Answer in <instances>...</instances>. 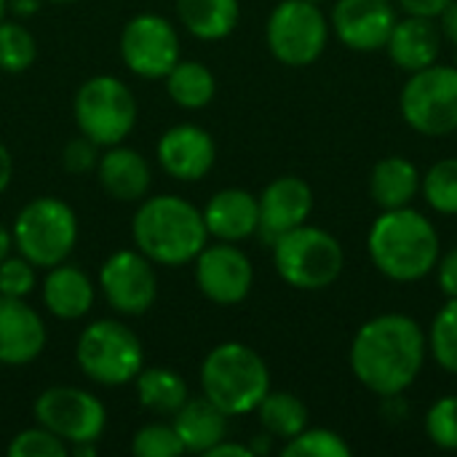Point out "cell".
<instances>
[{
	"mask_svg": "<svg viewBox=\"0 0 457 457\" xmlns=\"http://www.w3.org/2000/svg\"><path fill=\"white\" fill-rule=\"evenodd\" d=\"M37 56V43L16 21H0V70L24 72Z\"/></svg>",
	"mask_w": 457,
	"mask_h": 457,
	"instance_id": "cell-31",
	"label": "cell"
},
{
	"mask_svg": "<svg viewBox=\"0 0 457 457\" xmlns=\"http://www.w3.org/2000/svg\"><path fill=\"white\" fill-rule=\"evenodd\" d=\"M43 303L56 319L78 321L94 305V284L80 268L59 262L48 268V276L43 281Z\"/></svg>",
	"mask_w": 457,
	"mask_h": 457,
	"instance_id": "cell-22",
	"label": "cell"
},
{
	"mask_svg": "<svg viewBox=\"0 0 457 457\" xmlns=\"http://www.w3.org/2000/svg\"><path fill=\"white\" fill-rule=\"evenodd\" d=\"M120 56L139 78H166L179 62V35L169 19L158 13H139L120 32Z\"/></svg>",
	"mask_w": 457,
	"mask_h": 457,
	"instance_id": "cell-12",
	"label": "cell"
},
{
	"mask_svg": "<svg viewBox=\"0 0 457 457\" xmlns=\"http://www.w3.org/2000/svg\"><path fill=\"white\" fill-rule=\"evenodd\" d=\"M5 8H8L5 0H0V21H3V16H5Z\"/></svg>",
	"mask_w": 457,
	"mask_h": 457,
	"instance_id": "cell-46",
	"label": "cell"
},
{
	"mask_svg": "<svg viewBox=\"0 0 457 457\" xmlns=\"http://www.w3.org/2000/svg\"><path fill=\"white\" fill-rule=\"evenodd\" d=\"M254 412L260 415L262 428L284 442L308 428V407L289 391H268V396L260 402Z\"/></svg>",
	"mask_w": 457,
	"mask_h": 457,
	"instance_id": "cell-28",
	"label": "cell"
},
{
	"mask_svg": "<svg viewBox=\"0 0 457 457\" xmlns=\"http://www.w3.org/2000/svg\"><path fill=\"white\" fill-rule=\"evenodd\" d=\"M455 64H457V54H455Z\"/></svg>",
	"mask_w": 457,
	"mask_h": 457,
	"instance_id": "cell-49",
	"label": "cell"
},
{
	"mask_svg": "<svg viewBox=\"0 0 457 457\" xmlns=\"http://www.w3.org/2000/svg\"><path fill=\"white\" fill-rule=\"evenodd\" d=\"M270 246L278 276L300 292H321L332 287L345 265L340 241L308 222L278 236Z\"/></svg>",
	"mask_w": 457,
	"mask_h": 457,
	"instance_id": "cell-5",
	"label": "cell"
},
{
	"mask_svg": "<svg viewBox=\"0 0 457 457\" xmlns=\"http://www.w3.org/2000/svg\"><path fill=\"white\" fill-rule=\"evenodd\" d=\"M67 450L70 447L43 426L16 434L8 445V455L11 457H64Z\"/></svg>",
	"mask_w": 457,
	"mask_h": 457,
	"instance_id": "cell-35",
	"label": "cell"
},
{
	"mask_svg": "<svg viewBox=\"0 0 457 457\" xmlns=\"http://www.w3.org/2000/svg\"><path fill=\"white\" fill-rule=\"evenodd\" d=\"M329 19L311 0H281L265 24L270 54L287 67L313 64L329 43Z\"/></svg>",
	"mask_w": 457,
	"mask_h": 457,
	"instance_id": "cell-10",
	"label": "cell"
},
{
	"mask_svg": "<svg viewBox=\"0 0 457 457\" xmlns=\"http://www.w3.org/2000/svg\"><path fill=\"white\" fill-rule=\"evenodd\" d=\"M99 287L110 308L123 316H142L158 297V278L153 262L137 249H120L110 254L99 270Z\"/></svg>",
	"mask_w": 457,
	"mask_h": 457,
	"instance_id": "cell-13",
	"label": "cell"
},
{
	"mask_svg": "<svg viewBox=\"0 0 457 457\" xmlns=\"http://www.w3.org/2000/svg\"><path fill=\"white\" fill-rule=\"evenodd\" d=\"M217 158L214 139L206 129L195 123L171 126L158 139V161L163 171L179 182H198L204 179Z\"/></svg>",
	"mask_w": 457,
	"mask_h": 457,
	"instance_id": "cell-17",
	"label": "cell"
},
{
	"mask_svg": "<svg viewBox=\"0 0 457 457\" xmlns=\"http://www.w3.org/2000/svg\"><path fill=\"white\" fill-rule=\"evenodd\" d=\"M396 21L399 13L391 0H337L329 27L345 48L370 54L386 48Z\"/></svg>",
	"mask_w": 457,
	"mask_h": 457,
	"instance_id": "cell-15",
	"label": "cell"
},
{
	"mask_svg": "<svg viewBox=\"0 0 457 457\" xmlns=\"http://www.w3.org/2000/svg\"><path fill=\"white\" fill-rule=\"evenodd\" d=\"M442 29L436 19L426 16H404L394 24L391 37L386 43V51L391 62L404 72H418L434 62H439L442 54Z\"/></svg>",
	"mask_w": 457,
	"mask_h": 457,
	"instance_id": "cell-19",
	"label": "cell"
},
{
	"mask_svg": "<svg viewBox=\"0 0 457 457\" xmlns=\"http://www.w3.org/2000/svg\"><path fill=\"white\" fill-rule=\"evenodd\" d=\"M284 457H348L351 455V445L329 431V428H305L297 436H292L284 450Z\"/></svg>",
	"mask_w": 457,
	"mask_h": 457,
	"instance_id": "cell-32",
	"label": "cell"
},
{
	"mask_svg": "<svg viewBox=\"0 0 457 457\" xmlns=\"http://www.w3.org/2000/svg\"><path fill=\"white\" fill-rule=\"evenodd\" d=\"M75 123L99 147L120 145L137 123V99L120 78L94 75L75 94Z\"/></svg>",
	"mask_w": 457,
	"mask_h": 457,
	"instance_id": "cell-9",
	"label": "cell"
},
{
	"mask_svg": "<svg viewBox=\"0 0 457 457\" xmlns=\"http://www.w3.org/2000/svg\"><path fill=\"white\" fill-rule=\"evenodd\" d=\"M367 252L375 268L399 284H412L434 273L442 257L436 225L412 206L383 212L367 236Z\"/></svg>",
	"mask_w": 457,
	"mask_h": 457,
	"instance_id": "cell-2",
	"label": "cell"
},
{
	"mask_svg": "<svg viewBox=\"0 0 457 457\" xmlns=\"http://www.w3.org/2000/svg\"><path fill=\"white\" fill-rule=\"evenodd\" d=\"M204 222L209 236L217 241H244L260 228V204L249 190L225 187L214 193L204 209Z\"/></svg>",
	"mask_w": 457,
	"mask_h": 457,
	"instance_id": "cell-20",
	"label": "cell"
},
{
	"mask_svg": "<svg viewBox=\"0 0 457 457\" xmlns=\"http://www.w3.org/2000/svg\"><path fill=\"white\" fill-rule=\"evenodd\" d=\"M62 163L72 174H86V171L96 169V163H99V145L80 134V137H75V139H70L64 145Z\"/></svg>",
	"mask_w": 457,
	"mask_h": 457,
	"instance_id": "cell-37",
	"label": "cell"
},
{
	"mask_svg": "<svg viewBox=\"0 0 457 457\" xmlns=\"http://www.w3.org/2000/svg\"><path fill=\"white\" fill-rule=\"evenodd\" d=\"M453 0H396V5L407 16H426V19H439V13L450 5Z\"/></svg>",
	"mask_w": 457,
	"mask_h": 457,
	"instance_id": "cell-39",
	"label": "cell"
},
{
	"mask_svg": "<svg viewBox=\"0 0 457 457\" xmlns=\"http://www.w3.org/2000/svg\"><path fill=\"white\" fill-rule=\"evenodd\" d=\"M96 174H99V185L115 201H142L153 182L147 158L139 150L120 147V145H112L107 147L104 155H99Z\"/></svg>",
	"mask_w": 457,
	"mask_h": 457,
	"instance_id": "cell-21",
	"label": "cell"
},
{
	"mask_svg": "<svg viewBox=\"0 0 457 457\" xmlns=\"http://www.w3.org/2000/svg\"><path fill=\"white\" fill-rule=\"evenodd\" d=\"M428 337L404 313H380L361 324L351 343V370L356 380L383 399L402 396L423 372Z\"/></svg>",
	"mask_w": 457,
	"mask_h": 457,
	"instance_id": "cell-1",
	"label": "cell"
},
{
	"mask_svg": "<svg viewBox=\"0 0 457 457\" xmlns=\"http://www.w3.org/2000/svg\"><path fill=\"white\" fill-rule=\"evenodd\" d=\"M426 337H428V353L434 356V361L445 372L457 375V297L447 300V305L439 308Z\"/></svg>",
	"mask_w": 457,
	"mask_h": 457,
	"instance_id": "cell-29",
	"label": "cell"
},
{
	"mask_svg": "<svg viewBox=\"0 0 457 457\" xmlns=\"http://www.w3.org/2000/svg\"><path fill=\"white\" fill-rule=\"evenodd\" d=\"M137 396L145 410L158 415H174L190 399V391L182 375H177L174 370L142 367V372L137 375Z\"/></svg>",
	"mask_w": 457,
	"mask_h": 457,
	"instance_id": "cell-26",
	"label": "cell"
},
{
	"mask_svg": "<svg viewBox=\"0 0 457 457\" xmlns=\"http://www.w3.org/2000/svg\"><path fill=\"white\" fill-rule=\"evenodd\" d=\"M72 455L94 457L96 455V442H80V445H72Z\"/></svg>",
	"mask_w": 457,
	"mask_h": 457,
	"instance_id": "cell-45",
	"label": "cell"
},
{
	"mask_svg": "<svg viewBox=\"0 0 457 457\" xmlns=\"http://www.w3.org/2000/svg\"><path fill=\"white\" fill-rule=\"evenodd\" d=\"M35 420L72 447L80 442H99L107 426V410L83 388L56 386L35 399Z\"/></svg>",
	"mask_w": 457,
	"mask_h": 457,
	"instance_id": "cell-11",
	"label": "cell"
},
{
	"mask_svg": "<svg viewBox=\"0 0 457 457\" xmlns=\"http://www.w3.org/2000/svg\"><path fill=\"white\" fill-rule=\"evenodd\" d=\"M75 359L83 375L99 386H126L145 367L139 337L115 319L88 324L75 345Z\"/></svg>",
	"mask_w": 457,
	"mask_h": 457,
	"instance_id": "cell-7",
	"label": "cell"
},
{
	"mask_svg": "<svg viewBox=\"0 0 457 457\" xmlns=\"http://www.w3.org/2000/svg\"><path fill=\"white\" fill-rule=\"evenodd\" d=\"M206 457H254V453H252V447H246V445L222 439V442H217V445L206 453Z\"/></svg>",
	"mask_w": 457,
	"mask_h": 457,
	"instance_id": "cell-41",
	"label": "cell"
},
{
	"mask_svg": "<svg viewBox=\"0 0 457 457\" xmlns=\"http://www.w3.org/2000/svg\"><path fill=\"white\" fill-rule=\"evenodd\" d=\"M420 169L404 155H388L378 161L370 174V195L383 212L412 206V201L420 193Z\"/></svg>",
	"mask_w": 457,
	"mask_h": 457,
	"instance_id": "cell-24",
	"label": "cell"
},
{
	"mask_svg": "<svg viewBox=\"0 0 457 457\" xmlns=\"http://www.w3.org/2000/svg\"><path fill=\"white\" fill-rule=\"evenodd\" d=\"M131 236L137 249L158 265H187L209 241L204 212L179 195H155L139 204Z\"/></svg>",
	"mask_w": 457,
	"mask_h": 457,
	"instance_id": "cell-3",
	"label": "cell"
},
{
	"mask_svg": "<svg viewBox=\"0 0 457 457\" xmlns=\"http://www.w3.org/2000/svg\"><path fill=\"white\" fill-rule=\"evenodd\" d=\"M35 289V265L29 260L5 257L0 262V295L5 297H27Z\"/></svg>",
	"mask_w": 457,
	"mask_h": 457,
	"instance_id": "cell-36",
	"label": "cell"
},
{
	"mask_svg": "<svg viewBox=\"0 0 457 457\" xmlns=\"http://www.w3.org/2000/svg\"><path fill=\"white\" fill-rule=\"evenodd\" d=\"M423 198L428 206L439 214H457V158L436 161L426 174L420 185Z\"/></svg>",
	"mask_w": 457,
	"mask_h": 457,
	"instance_id": "cell-30",
	"label": "cell"
},
{
	"mask_svg": "<svg viewBox=\"0 0 457 457\" xmlns=\"http://www.w3.org/2000/svg\"><path fill=\"white\" fill-rule=\"evenodd\" d=\"M11 246H13V236L0 225V262L11 254Z\"/></svg>",
	"mask_w": 457,
	"mask_h": 457,
	"instance_id": "cell-44",
	"label": "cell"
},
{
	"mask_svg": "<svg viewBox=\"0 0 457 457\" xmlns=\"http://www.w3.org/2000/svg\"><path fill=\"white\" fill-rule=\"evenodd\" d=\"M195 281L204 297L217 305H238L254 284L252 260L230 241L206 244L195 257Z\"/></svg>",
	"mask_w": 457,
	"mask_h": 457,
	"instance_id": "cell-14",
	"label": "cell"
},
{
	"mask_svg": "<svg viewBox=\"0 0 457 457\" xmlns=\"http://www.w3.org/2000/svg\"><path fill=\"white\" fill-rule=\"evenodd\" d=\"M54 3H70V0H54Z\"/></svg>",
	"mask_w": 457,
	"mask_h": 457,
	"instance_id": "cell-48",
	"label": "cell"
},
{
	"mask_svg": "<svg viewBox=\"0 0 457 457\" xmlns=\"http://www.w3.org/2000/svg\"><path fill=\"white\" fill-rule=\"evenodd\" d=\"M439 29H442V37H447V40L457 48V0H453V3L439 13Z\"/></svg>",
	"mask_w": 457,
	"mask_h": 457,
	"instance_id": "cell-40",
	"label": "cell"
},
{
	"mask_svg": "<svg viewBox=\"0 0 457 457\" xmlns=\"http://www.w3.org/2000/svg\"><path fill=\"white\" fill-rule=\"evenodd\" d=\"M174 431L185 447V453L206 455L217 442L228 436V415L214 407L206 396L187 399L174 412Z\"/></svg>",
	"mask_w": 457,
	"mask_h": 457,
	"instance_id": "cell-23",
	"label": "cell"
},
{
	"mask_svg": "<svg viewBox=\"0 0 457 457\" xmlns=\"http://www.w3.org/2000/svg\"><path fill=\"white\" fill-rule=\"evenodd\" d=\"M404 123L423 137H447L457 131V64H428L410 72L399 94Z\"/></svg>",
	"mask_w": 457,
	"mask_h": 457,
	"instance_id": "cell-8",
	"label": "cell"
},
{
	"mask_svg": "<svg viewBox=\"0 0 457 457\" xmlns=\"http://www.w3.org/2000/svg\"><path fill=\"white\" fill-rule=\"evenodd\" d=\"M426 436L439 450L457 453V396H442L426 412Z\"/></svg>",
	"mask_w": 457,
	"mask_h": 457,
	"instance_id": "cell-33",
	"label": "cell"
},
{
	"mask_svg": "<svg viewBox=\"0 0 457 457\" xmlns=\"http://www.w3.org/2000/svg\"><path fill=\"white\" fill-rule=\"evenodd\" d=\"M177 13L190 35L222 40L236 29L241 5L238 0H177Z\"/></svg>",
	"mask_w": 457,
	"mask_h": 457,
	"instance_id": "cell-25",
	"label": "cell"
},
{
	"mask_svg": "<svg viewBox=\"0 0 457 457\" xmlns=\"http://www.w3.org/2000/svg\"><path fill=\"white\" fill-rule=\"evenodd\" d=\"M5 5L16 13V16H32L40 8V0H5Z\"/></svg>",
	"mask_w": 457,
	"mask_h": 457,
	"instance_id": "cell-43",
	"label": "cell"
},
{
	"mask_svg": "<svg viewBox=\"0 0 457 457\" xmlns=\"http://www.w3.org/2000/svg\"><path fill=\"white\" fill-rule=\"evenodd\" d=\"M311 3H319V5H321V3H324V0H311Z\"/></svg>",
	"mask_w": 457,
	"mask_h": 457,
	"instance_id": "cell-47",
	"label": "cell"
},
{
	"mask_svg": "<svg viewBox=\"0 0 457 457\" xmlns=\"http://www.w3.org/2000/svg\"><path fill=\"white\" fill-rule=\"evenodd\" d=\"M131 450L137 457H179L185 455V447L174 431V426L166 423H150L137 431Z\"/></svg>",
	"mask_w": 457,
	"mask_h": 457,
	"instance_id": "cell-34",
	"label": "cell"
},
{
	"mask_svg": "<svg viewBox=\"0 0 457 457\" xmlns=\"http://www.w3.org/2000/svg\"><path fill=\"white\" fill-rule=\"evenodd\" d=\"M11 177H13V161H11V153L5 145H0V193L11 185Z\"/></svg>",
	"mask_w": 457,
	"mask_h": 457,
	"instance_id": "cell-42",
	"label": "cell"
},
{
	"mask_svg": "<svg viewBox=\"0 0 457 457\" xmlns=\"http://www.w3.org/2000/svg\"><path fill=\"white\" fill-rule=\"evenodd\" d=\"M204 396L228 418L249 415L270 391L265 359L244 343H222L212 348L201 364Z\"/></svg>",
	"mask_w": 457,
	"mask_h": 457,
	"instance_id": "cell-4",
	"label": "cell"
},
{
	"mask_svg": "<svg viewBox=\"0 0 457 457\" xmlns=\"http://www.w3.org/2000/svg\"><path fill=\"white\" fill-rule=\"evenodd\" d=\"M434 270H436V281H439V289L445 292V297L447 300L457 297V246L439 257Z\"/></svg>",
	"mask_w": 457,
	"mask_h": 457,
	"instance_id": "cell-38",
	"label": "cell"
},
{
	"mask_svg": "<svg viewBox=\"0 0 457 457\" xmlns=\"http://www.w3.org/2000/svg\"><path fill=\"white\" fill-rule=\"evenodd\" d=\"M46 348V324L24 297L0 295V364L21 367Z\"/></svg>",
	"mask_w": 457,
	"mask_h": 457,
	"instance_id": "cell-18",
	"label": "cell"
},
{
	"mask_svg": "<svg viewBox=\"0 0 457 457\" xmlns=\"http://www.w3.org/2000/svg\"><path fill=\"white\" fill-rule=\"evenodd\" d=\"M13 246L35 268H54L70 257L78 241L75 212L54 195L32 198L13 220Z\"/></svg>",
	"mask_w": 457,
	"mask_h": 457,
	"instance_id": "cell-6",
	"label": "cell"
},
{
	"mask_svg": "<svg viewBox=\"0 0 457 457\" xmlns=\"http://www.w3.org/2000/svg\"><path fill=\"white\" fill-rule=\"evenodd\" d=\"M169 96L185 110H201L214 99L217 80L212 70L201 62H177L166 75Z\"/></svg>",
	"mask_w": 457,
	"mask_h": 457,
	"instance_id": "cell-27",
	"label": "cell"
},
{
	"mask_svg": "<svg viewBox=\"0 0 457 457\" xmlns=\"http://www.w3.org/2000/svg\"><path fill=\"white\" fill-rule=\"evenodd\" d=\"M257 204H260L257 233H262L268 244H273L278 236L308 222L313 212V190L305 179L295 174H284L262 190Z\"/></svg>",
	"mask_w": 457,
	"mask_h": 457,
	"instance_id": "cell-16",
	"label": "cell"
}]
</instances>
